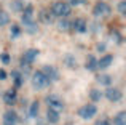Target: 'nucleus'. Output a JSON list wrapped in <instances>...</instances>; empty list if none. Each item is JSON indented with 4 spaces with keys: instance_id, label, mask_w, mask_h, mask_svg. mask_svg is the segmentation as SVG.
<instances>
[{
    "instance_id": "13",
    "label": "nucleus",
    "mask_w": 126,
    "mask_h": 125,
    "mask_svg": "<svg viewBox=\"0 0 126 125\" xmlns=\"http://www.w3.org/2000/svg\"><path fill=\"white\" fill-rule=\"evenodd\" d=\"M16 98H18V95H16L15 88L8 90L5 95H3V101H5V104H15L16 103Z\"/></svg>"
},
{
    "instance_id": "20",
    "label": "nucleus",
    "mask_w": 126,
    "mask_h": 125,
    "mask_svg": "<svg viewBox=\"0 0 126 125\" xmlns=\"http://www.w3.org/2000/svg\"><path fill=\"white\" fill-rule=\"evenodd\" d=\"M113 125H126V112L125 111H121V112H118L117 116H115Z\"/></svg>"
},
{
    "instance_id": "22",
    "label": "nucleus",
    "mask_w": 126,
    "mask_h": 125,
    "mask_svg": "<svg viewBox=\"0 0 126 125\" xmlns=\"http://www.w3.org/2000/svg\"><path fill=\"white\" fill-rule=\"evenodd\" d=\"M8 22H10V15L3 8H0V27H2V26H6Z\"/></svg>"
},
{
    "instance_id": "4",
    "label": "nucleus",
    "mask_w": 126,
    "mask_h": 125,
    "mask_svg": "<svg viewBox=\"0 0 126 125\" xmlns=\"http://www.w3.org/2000/svg\"><path fill=\"white\" fill-rule=\"evenodd\" d=\"M96 112H97V107H96V104H93V103H88V104H85V106H81L80 109H78V116H80L83 120L93 119V117L96 116Z\"/></svg>"
},
{
    "instance_id": "14",
    "label": "nucleus",
    "mask_w": 126,
    "mask_h": 125,
    "mask_svg": "<svg viewBox=\"0 0 126 125\" xmlns=\"http://www.w3.org/2000/svg\"><path fill=\"white\" fill-rule=\"evenodd\" d=\"M72 27L75 29L77 32H86V21L85 19H81V18H78V19H75L74 22H72Z\"/></svg>"
},
{
    "instance_id": "26",
    "label": "nucleus",
    "mask_w": 126,
    "mask_h": 125,
    "mask_svg": "<svg viewBox=\"0 0 126 125\" xmlns=\"http://www.w3.org/2000/svg\"><path fill=\"white\" fill-rule=\"evenodd\" d=\"M118 13L120 15H126V0H121L118 3Z\"/></svg>"
},
{
    "instance_id": "28",
    "label": "nucleus",
    "mask_w": 126,
    "mask_h": 125,
    "mask_svg": "<svg viewBox=\"0 0 126 125\" xmlns=\"http://www.w3.org/2000/svg\"><path fill=\"white\" fill-rule=\"evenodd\" d=\"M81 3H85V0H69V6H78V5H81Z\"/></svg>"
},
{
    "instance_id": "19",
    "label": "nucleus",
    "mask_w": 126,
    "mask_h": 125,
    "mask_svg": "<svg viewBox=\"0 0 126 125\" xmlns=\"http://www.w3.org/2000/svg\"><path fill=\"white\" fill-rule=\"evenodd\" d=\"M85 67L88 69V71H96V69H97V60H96L94 56H88Z\"/></svg>"
},
{
    "instance_id": "29",
    "label": "nucleus",
    "mask_w": 126,
    "mask_h": 125,
    "mask_svg": "<svg viewBox=\"0 0 126 125\" xmlns=\"http://www.w3.org/2000/svg\"><path fill=\"white\" fill-rule=\"evenodd\" d=\"M94 125H110V122L107 119H99V120H96Z\"/></svg>"
},
{
    "instance_id": "30",
    "label": "nucleus",
    "mask_w": 126,
    "mask_h": 125,
    "mask_svg": "<svg viewBox=\"0 0 126 125\" xmlns=\"http://www.w3.org/2000/svg\"><path fill=\"white\" fill-rule=\"evenodd\" d=\"M0 60L5 62V64H8V62H10V56L6 53H2V55H0Z\"/></svg>"
},
{
    "instance_id": "2",
    "label": "nucleus",
    "mask_w": 126,
    "mask_h": 125,
    "mask_svg": "<svg viewBox=\"0 0 126 125\" xmlns=\"http://www.w3.org/2000/svg\"><path fill=\"white\" fill-rule=\"evenodd\" d=\"M31 83L35 90H43V88H46L49 85V82H48V79L43 75L42 71H35L31 77Z\"/></svg>"
},
{
    "instance_id": "27",
    "label": "nucleus",
    "mask_w": 126,
    "mask_h": 125,
    "mask_svg": "<svg viewBox=\"0 0 126 125\" xmlns=\"http://www.w3.org/2000/svg\"><path fill=\"white\" fill-rule=\"evenodd\" d=\"M21 32V29H19V26H16V24H13L11 26V37H16V35Z\"/></svg>"
},
{
    "instance_id": "32",
    "label": "nucleus",
    "mask_w": 126,
    "mask_h": 125,
    "mask_svg": "<svg viewBox=\"0 0 126 125\" xmlns=\"http://www.w3.org/2000/svg\"><path fill=\"white\" fill-rule=\"evenodd\" d=\"M37 125H48V124H46V122H43V120H40V119H38V120H37Z\"/></svg>"
},
{
    "instance_id": "12",
    "label": "nucleus",
    "mask_w": 126,
    "mask_h": 125,
    "mask_svg": "<svg viewBox=\"0 0 126 125\" xmlns=\"http://www.w3.org/2000/svg\"><path fill=\"white\" fill-rule=\"evenodd\" d=\"M22 15H21V21H31V19H34V6L32 5H27L24 6V10H22Z\"/></svg>"
},
{
    "instance_id": "9",
    "label": "nucleus",
    "mask_w": 126,
    "mask_h": 125,
    "mask_svg": "<svg viewBox=\"0 0 126 125\" xmlns=\"http://www.w3.org/2000/svg\"><path fill=\"white\" fill-rule=\"evenodd\" d=\"M3 125H18V114L15 111H6L3 114Z\"/></svg>"
},
{
    "instance_id": "16",
    "label": "nucleus",
    "mask_w": 126,
    "mask_h": 125,
    "mask_svg": "<svg viewBox=\"0 0 126 125\" xmlns=\"http://www.w3.org/2000/svg\"><path fill=\"white\" fill-rule=\"evenodd\" d=\"M10 8H11V11L21 13L22 10H24V2H22V0H11V3H10Z\"/></svg>"
},
{
    "instance_id": "18",
    "label": "nucleus",
    "mask_w": 126,
    "mask_h": 125,
    "mask_svg": "<svg viewBox=\"0 0 126 125\" xmlns=\"http://www.w3.org/2000/svg\"><path fill=\"white\" fill-rule=\"evenodd\" d=\"M46 119H48L49 124H58L59 122V112H56V111H53V109H48Z\"/></svg>"
},
{
    "instance_id": "17",
    "label": "nucleus",
    "mask_w": 126,
    "mask_h": 125,
    "mask_svg": "<svg viewBox=\"0 0 126 125\" xmlns=\"http://www.w3.org/2000/svg\"><path fill=\"white\" fill-rule=\"evenodd\" d=\"M58 29L59 31H69V29H72V22L67 18H61L58 21Z\"/></svg>"
},
{
    "instance_id": "5",
    "label": "nucleus",
    "mask_w": 126,
    "mask_h": 125,
    "mask_svg": "<svg viewBox=\"0 0 126 125\" xmlns=\"http://www.w3.org/2000/svg\"><path fill=\"white\" fill-rule=\"evenodd\" d=\"M112 11L110 5L105 2H97L94 5V8H93V15L96 16V18H105V16H109Z\"/></svg>"
},
{
    "instance_id": "11",
    "label": "nucleus",
    "mask_w": 126,
    "mask_h": 125,
    "mask_svg": "<svg viewBox=\"0 0 126 125\" xmlns=\"http://www.w3.org/2000/svg\"><path fill=\"white\" fill-rule=\"evenodd\" d=\"M112 62H113V56L112 55H105V56H102L97 61V69H107V67H110Z\"/></svg>"
},
{
    "instance_id": "3",
    "label": "nucleus",
    "mask_w": 126,
    "mask_h": 125,
    "mask_svg": "<svg viewBox=\"0 0 126 125\" xmlns=\"http://www.w3.org/2000/svg\"><path fill=\"white\" fill-rule=\"evenodd\" d=\"M46 104H48V109H53V111H56V112L64 109V101H62V98L58 96V95H49V96H46Z\"/></svg>"
},
{
    "instance_id": "8",
    "label": "nucleus",
    "mask_w": 126,
    "mask_h": 125,
    "mask_svg": "<svg viewBox=\"0 0 126 125\" xmlns=\"http://www.w3.org/2000/svg\"><path fill=\"white\" fill-rule=\"evenodd\" d=\"M42 72H43V75L48 79V82H56L59 79V72L56 71V67H53V66H45Z\"/></svg>"
},
{
    "instance_id": "31",
    "label": "nucleus",
    "mask_w": 126,
    "mask_h": 125,
    "mask_svg": "<svg viewBox=\"0 0 126 125\" xmlns=\"http://www.w3.org/2000/svg\"><path fill=\"white\" fill-rule=\"evenodd\" d=\"M5 79H6V72L3 69H0V80H5Z\"/></svg>"
},
{
    "instance_id": "6",
    "label": "nucleus",
    "mask_w": 126,
    "mask_h": 125,
    "mask_svg": "<svg viewBox=\"0 0 126 125\" xmlns=\"http://www.w3.org/2000/svg\"><path fill=\"white\" fill-rule=\"evenodd\" d=\"M38 56V50L37 48H29L27 51H24V55H22L21 58V64L22 66H31L32 62L35 61V58Z\"/></svg>"
},
{
    "instance_id": "10",
    "label": "nucleus",
    "mask_w": 126,
    "mask_h": 125,
    "mask_svg": "<svg viewBox=\"0 0 126 125\" xmlns=\"http://www.w3.org/2000/svg\"><path fill=\"white\" fill-rule=\"evenodd\" d=\"M22 31L27 32V34H35V32L38 31V26L34 19H31V21H22Z\"/></svg>"
},
{
    "instance_id": "21",
    "label": "nucleus",
    "mask_w": 126,
    "mask_h": 125,
    "mask_svg": "<svg viewBox=\"0 0 126 125\" xmlns=\"http://www.w3.org/2000/svg\"><path fill=\"white\" fill-rule=\"evenodd\" d=\"M64 62H65V66H67V67H70V69H75V67H77V60H75L72 55H65V56H64Z\"/></svg>"
},
{
    "instance_id": "15",
    "label": "nucleus",
    "mask_w": 126,
    "mask_h": 125,
    "mask_svg": "<svg viewBox=\"0 0 126 125\" xmlns=\"http://www.w3.org/2000/svg\"><path fill=\"white\" fill-rule=\"evenodd\" d=\"M96 82H97V83H101V85L109 87V85L112 83V75H109V74H101V75H97V77H96Z\"/></svg>"
},
{
    "instance_id": "24",
    "label": "nucleus",
    "mask_w": 126,
    "mask_h": 125,
    "mask_svg": "<svg viewBox=\"0 0 126 125\" xmlns=\"http://www.w3.org/2000/svg\"><path fill=\"white\" fill-rule=\"evenodd\" d=\"M38 109H40V106H38V101H34V103L31 104V111H29V116L31 117H37V114H38Z\"/></svg>"
},
{
    "instance_id": "7",
    "label": "nucleus",
    "mask_w": 126,
    "mask_h": 125,
    "mask_svg": "<svg viewBox=\"0 0 126 125\" xmlns=\"http://www.w3.org/2000/svg\"><path fill=\"white\" fill-rule=\"evenodd\" d=\"M105 98H107L110 103H117V101H120L121 98H123V93H121V90L117 88V87H109L107 90H105Z\"/></svg>"
},
{
    "instance_id": "25",
    "label": "nucleus",
    "mask_w": 126,
    "mask_h": 125,
    "mask_svg": "<svg viewBox=\"0 0 126 125\" xmlns=\"http://www.w3.org/2000/svg\"><path fill=\"white\" fill-rule=\"evenodd\" d=\"M40 16H42V19H43L45 22H51V21H53V15H49L48 11H42Z\"/></svg>"
},
{
    "instance_id": "1",
    "label": "nucleus",
    "mask_w": 126,
    "mask_h": 125,
    "mask_svg": "<svg viewBox=\"0 0 126 125\" xmlns=\"http://www.w3.org/2000/svg\"><path fill=\"white\" fill-rule=\"evenodd\" d=\"M51 15L58 18H67L70 15V6L67 2H54L51 6Z\"/></svg>"
},
{
    "instance_id": "23",
    "label": "nucleus",
    "mask_w": 126,
    "mask_h": 125,
    "mask_svg": "<svg viewBox=\"0 0 126 125\" xmlns=\"http://www.w3.org/2000/svg\"><path fill=\"white\" fill-rule=\"evenodd\" d=\"M89 98H91L93 103H97V101H101V98H102L101 90H96V88H93V90L89 91Z\"/></svg>"
}]
</instances>
